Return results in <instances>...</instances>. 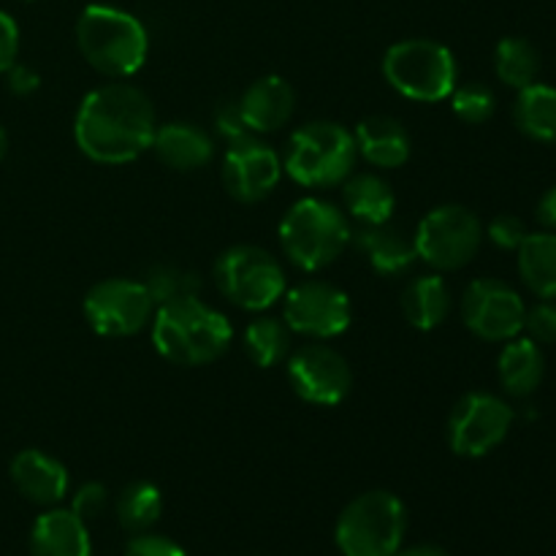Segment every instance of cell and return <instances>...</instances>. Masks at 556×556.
Masks as SVG:
<instances>
[{"label": "cell", "instance_id": "6da1fadb", "mask_svg": "<svg viewBox=\"0 0 556 556\" xmlns=\"http://www.w3.org/2000/svg\"><path fill=\"white\" fill-rule=\"evenodd\" d=\"M155 128L150 96L130 81L114 79L81 98L74 117V141L90 161L123 166L150 150Z\"/></svg>", "mask_w": 556, "mask_h": 556}, {"label": "cell", "instance_id": "7a4b0ae2", "mask_svg": "<svg viewBox=\"0 0 556 556\" xmlns=\"http://www.w3.org/2000/svg\"><path fill=\"white\" fill-rule=\"evenodd\" d=\"M157 356L177 367H204L231 348V320L201 296L177 299L155 307L150 324Z\"/></svg>", "mask_w": 556, "mask_h": 556}, {"label": "cell", "instance_id": "3957f363", "mask_svg": "<svg viewBox=\"0 0 556 556\" xmlns=\"http://www.w3.org/2000/svg\"><path fill=\"white\" fill-rule=\"evenodd\" d=\"M76 47L98 74L109 79H130L144 68L150 36L130 11L92 3L76 22Z\"/></svg>", "mask_w": 556, "mask_h": 556}, {"label": "cell", "instance_id": "277c9868", "mask_svg": "<svg viewBox=\"0 0 556 556\" xmlns=\"http://www.w3.org/2000/svg\"><path fill=\"white\" fill-rule=\"evenodd\" d=\"M282 255L302 271H320L334 264L353 239L351 220L337 204L326 199H299L282 215L280 228Z\"/></svg>", "mask_w": 556, "mask_h": 556}, {"label": "cell", "instance_id": "5b68a950", "mask_svg": "<svg viewBox=\"0 0 556 556\" xmlns=\"http://www.w3.org/2000/svg\"><path fill=\"white\" fill-rule=\"evenodd\" d=\"M358 150L353 130L318 119L293 130L282 152V172L307 190H329L356 172Z\"/></svg>", "mask_w": 556, "mask_h": 556}, {"label": "cell", "instance_id": "8992f818", "mask_svg": "<svg viewBox=\"0 0 556 556\" xmlns=\"http://www.w3.org/2000/svg\"><path fill=\"white\" fill-rule=\"evenodd\" d=\"M405 503L386 489H372L345 505L334 541L342 556H394L405 543Z\"/></svg>", "mask_w": 556, "mask_h": 556}, {"label": "cell", "instance_id": "52a82bcc", "mask_svg": "<svg viewBox=\"0 0 556 556\" xmlns=\"http://www.w3.org/2000/svg\"><path fill=\"white\" fill-rule=\"evenodd\" d=\"M383 76L407 101L438 103L454 92L459 68L445 43L432 38H405L386 49Z\"/></svg>", "mask_w": 556, "mask_h": 556}, {"label": "cell", "instance_id": "ba28073f", "mask_svg": "<svg viewBox=\"0 0 556 556\" xmlns=\"http://www.w3.org/2000/svg\"><path fill=\"white\" fill-rule=\"evenodd\" d=\"M212 280L220 296L244 313H264L288 291L280 261L255 244H233L223 250L212 266Z\"/></svg>", "mask_w": 556, "mask_h": 556}, {"label": "cell", "instance_id": "9c48e42d", "mask_svg": "<svg viewBox=\"0 0 556 556\" xmlns=\"http://www.w3.org/2000/svg\"><path fill=\"white\" fill-rule=\"evenodd\" d=\"M413 239L418 261L429 264L434 271H459L481 250L483 226L467 206L443 204L421 217Z\"/></svg>", "mask_w": 556, "mask_h": 556}, {"label": "cell", "instance_id": "30bf717a", "mask_svg": "<svg viewBox=\"0 0 556 556\" xmlns=\"http://www.w3.org/2000/svg\"><path fill=\"white\" fill-rule=\"evenodd\" d=\"M81 309H85L87 326L106 340L141 334L155 315V304H152L144 282L125 280V277H109V280L96 282L87 291Z\"/></svg>", "mask_w": 556, "mask_h": 556}, {"label": "cell", "instance_id": "8fae6325", "mask_svg": "<svg viewBox=\"0 0 556 556\" xmlns=\"http://www.w3.org/2000/svg\"><path fill=\"white\" fill-rule=\"evenodd\" d=\"M282 320L291 334L326 342L345 334L353 320V304L342 288L326 280H304L282 293Z\"/></svg>", "mask_w": 556, "mask_h": 556}, {"label": "cell", "instance_id": "7c38bea8", "mask_svg": "<svg viewBox=\"0 0 556 556\" xmlns=\"http://www.w3.org/2000/svg\"><path fill=\"white\" fill-rule=\"evenodd\" d=\"M514 427V407L489 391H470L448 416V445L462 459H481L505 443Z\"/></svg>", "mask_w": 556, "mask_h": 556}, {"label": "cell", "instance_id": "4fadbf2b", "mask_svg": "<svg viewBox=\"0 0 556 556\" xmlns=\"http://www.w3.org/2000/svg\"><path fill=\"white\" fill-rule=\"evenodd\" d=\"M286 375L293 394L315 407H337L353 389L348 358L324 342H307L286 358Z\"/></svg>", "mask_w": 556, "mask_h": 556}, {"label": "cell", "instance_id": "5bb4252c", "mask_svg": "<svg viewBox=\"0 0 556 556\" xmlns=\"http://www.w3.org/2000/svg\"><path fill=\"white\" fill-rule=\"evenodd\" d=\"M525 299L497 277L470 282L462 296V320L483 342H508L525 331Z\"/></svg>", "mask_w": 556, "mask_h": 556}, {"label": "cell", "instance_id": "9a60e30c", "mask_svg": "<svg viewBox=\"0 0 556 556\" xmlns=\"http://www.w3.org/2000/svg\"><path fill=\"white\" fill-rule=\"evenodd\" d=\"M282 177V157L258 136L231 141L223 157V188L239 204L269 199Z\"/></svg>", "mask_w": 556, "mask_h": 556}, {"label": "cell", "instance_id": "2e32d148", "mask_svg": "<svg viewBox=\"0 0 556 556\" xmlns=\"http://www.w3.org/2000/svg\"><path fill=\"white\" fill-rule=\"evenodd\" d=\"M11 481L16 492L33 505L54 508L68 494V470L52 454L38 448H25L11 459Z\"/></svg>", "mask_w": 556, "mask_h": 556}, {"label": "cell", "instance_id": "e0dca14e", "mask_svg": "<svg viewBox=\"0 0 556 556\" xmlns=\"http://www.w3.org/2000/svg\"><path fill=\"white\" fill-rule=\"evenodd\" d=\"M239 112L250 134H277L296 112V90L282 76H261L239 98Z\"/></svg>", "mask_w": 556, "mask_h": 556}, {"label": "cell", "instance_id": "ac0fdd59", "mask_svg": "<svg viewBox=\"0 0 556 556\" xmlns=\"http://www.w3.org/2000/svg\"><path fill=\"white\" fill-rule=\"evenodd\" d=\"M351 242L380 277H402L418 261L416 239L391 220L380 226H362L353 231Z\"/></svg>", "mask_w": 556, "mask_h": 556}, {"label": "cell", "instance_id": "d6986e66", "mask_svg": "<svg viewBox=\"0 0 556 556\" xmlns=\"http://www.w3.org/2000/svg\"><path fill=\"white\" fill-rule=\"evenodd\" d=\"M150 150L155 152L163 166L174 168V172H199V168L210 166V161L215 157L212 136L201 125L179 123V119L157 125Z\"/></svg>", "mask_w": 556, "mask_h": 556}, {"label": "cell", "instance_id": "ffe728a7", "mask_svg": "<svg viewBox=\"0 0 556 556\" xmlns=\"http://www.w3.org/2000/svg\"><path fill=\"white\" fill-rule=\"evenodd\" d=\"M353 139H356L358 157H364L375 168L405 166L413 150L405 125L394 117H386V114L362 119L353 130Z\"/></svg>", "mask_w": 556, "mask_h": 556}, {"label": "cell", "instance_id": "44dd1931", "mask_svg": "<svg viewBox=\"0 0 556 556\" xmlns=\"http://www.w3.org/2000/svg\"><path fill=\"white\" fill-rule=\"evenodd\" d=\"M30 556H92L87 525L65 508H49L33 521Z\"/></svg>", "mask_w": 556, "mask_h": 556}, {"label": "cell", "instance_id": "7402d4cb", "mask_svg": "<svg viewBox=\"0 0 556 556\" xmlns=\"http://www.w3.org/2000/svg\"><path fill=\"white\" fill-rule=\"evenodd\" d=\"M500 386L505 394L516 396V400H527L535 394L546 375V358H543V348L532 342L530 337H514L505 342L503 353L497 362Z\"/></svg>", "mask_w": 556, "mask_h": 556}, {"label": "cell", "instance_id": "603a6c76", "mask_svg": "<svg viewBox=\"0 0 556 556\" xmlns=\"http://www.w3.org/2000/svg\"><path fill=\"white\" fill-rule=\"evenodd\" d=\"M342 204L345 212L362 226H380L394 217V188L375 172H353L342 182Z\"/></svg>", "mask_w": 556, "mask_h": 556}, {"label": "cell", "instance_id": "cb8c5ba5", "mask_svg": "<svg viewBox=\"0 0 556 556\" xmlns=\"http://www.w3.org/2000/svg\"><path fill=\"white\" fill-rule=\"evenodd\" d=\"M402 315L407 324L418 331H434L445 324L451 313V291L448 282L440 277V271L432 275H418L407 282L402 291Z\"/></svg>", "mask_w": 556, "mask_h": 556}, {"label": "cell", "instance_id": "d4e9b609", "mask_svg": "<svg viewBox=\"0 0 556 556\" xmlns=\"http://www.w3.org/2000/svg\"><path fill=\"white\" fill-rule=\"evenodd\" d=\"M519 277L538 299H556V231L527 233L516 250Z\"/></svg>", "mask_w": 556, "mask_h": 556}, {"label": "cell", "instance_id": "484cf974", "mask_svg": "<svg viewBox=\"0 0 556 556\" xmlns=\"http://www.w3.org/2000/svg\"><path fill=\"white\" fill-rule=\"evenodd\" d=\"M514 123L527 139L556 144V87L535 81L519 90L514 103Z\"/></svg>", "mask_w": 556, "mask_h": 556}, {"label": "cell", "instance_id": "4316f807", "mask_svg": "<svg viewBox=\"0 0 556 556\" xmlns=\"http://www.w3.org/2000/svg\"><path fill=\"white\" fill-rule=\"evenodd\" d=\"M242 348L255 367L271 369L291 356V329L282 318L261 315L244 329Z\"/></svg>", "mask_w": 556, "mask_h": 556}, {"label": "cell", "instance_id": "83f0119b", "mask_svg": "<svg viewBox=\"0 0 556 556\" xmlns=\"http://www.w3.org/2000/svg\"><path fill=\"white\" fill-rule=\"evenodd\" d=\"M114 514H117L119 527H123L125 532H130V535L150 532L163 516L161 489L150 481L128 483V486L117 494Z\"/></svg>", "mask_w": 556, "mask_h": 556}, {"label": "cell", "instance_id": "f1b7e54d", "mask_svg": "<svg viewBox=\"0 0 556 556\" xmlns=\"http://www.w3.org/2000/svg\"><path fill=\"white\" fill-rule=\"evenodd\" d=\"M494 71H497V79L503 85L514 87V90H525V87L538 81L541 52H538L530 38L505 36L494 49Z\"/></svg>", "mask_w": 556, "mask_h": 556}, {"label": "cell", "instance_id": "f546056e", "mask_svg": "<svg viewBox=\"0 0 556 556\" xmlns=\"http://www.w3.org/2000/svg\"><path fill=\"white\" fill-rule=\"evenodd\" d=\"M144 288L150 293L152 304L161 307V304L177 302V299L199 296L201 293V277L195 271L182 269L177 264H157L152 266L144 275Z\"/></svg>", "mask_w": 556, "mask_h": 556}, {"label": "cell", "instance_id": "4dcf8cb0", "mask_svg": "<svg viewBox=\"0 0 556 556\" xmlns=\"http://www.w3.org/2000/svg\"><path fill=\"white\" fill-rule=\"evenodd\" d=\"M451 109L456 117L467 125H483L492 119L494 109H497V96L492 87L481 85V81H470V85H456L451 92Z\"/></svg>", "mask_w": 556, "mask_h": 556}, {"label": "cell", "instance_id": "1f68e13d", "mask_svg": "<svg viewBox=\"0 0 556 556\" xmlns=\"http://www.w3.org/2000/svg\"><path fill=\"white\" fill-rule=\"evenodd\" d=\"M525 331L538 345H556V302L541 299L525 313Z\"/></svg>", "mask_w": 556, "mask_h": 556}, {"label": "cell", "instance_id": "d6a6232c", "mask_svg": "<svg viewBox=\"0 0 556 556\" xmlns=\"http://www.w3.org/2000/svg\"><path fill=\"white\" fill-rule=\"evenodd\" d=\"M106 505H109L106 486L98 481H87L74 492V500H71L68 510L76 516V519H81L87 525V521H96L98 516L106 510Z\"/></svg>", "mask_w": 556, "mask_h": 556}, {"label": "cell", "instance_id": "836d02e7", "mask_svg": "<svg viewBox=\"0 0 556 556\" xmlns=\"http://www.w3.org/2000/svg\"><path fill=\"white\" fill-rule=\"evenodd\" d=\"M527 223L521 217L503 212V215L494 217L486 228V237L492 239V244H497L500 250H519L521 242L527 239Z\"/></svg>", "mask_w": 556, "mask_h": 556}, {"label": "cell", "instance_id": "e575fe53", "mask_svg": "<svg viewBox=\"0 0 556 556\" xmlns=\"http://www.w3.org/2000/svg\"><path fill=\"white\" fill-rule=\"evenodd\" d=\"M125 556H188L179 543H174L166 535H152V532H141L134 535V541L125 546Z\"/></svg>", "mask_w": 556, "mask_h": 556}, {"label": "cell", "instance_id": "d590c367", "mask_svg": "<svg viewBox=\"0 0 556 556\" xmlns=\"http://www.w3.org/2000/svg\"><path fill=\"white\" fill-rule=\"evenodd\" d=\"M215 130L228 141V144H231V141L244 139V136H253L250 134L248 123H244L242 112H239L237 101H226L215 109Z\"/></svg>", "mask_w": 556, "mask_h": 556}, {"label": "cell", "instance_id": "8d00e7d4", "mask_svg": "<svg viewBox=\"0 0 556 556\" xmlns=\"http://www.w3.org/2000/svg\"><path fill=\"white\" fill-rule=\"evenodd\" d=\"M16 54H20V27L14 16L0 11V74L16 63Z\"/></svg>", "mask_w": 556, "mask_h": 556}, {"label": "cell", "instance_id": "74e56055", "mask_svg": "<svg viewBox=\"0 0 556 556\" xmlns=\"http://www.w3.org/2000/svg\"><path fill=\"white\" fill-rule=\"evenodd\" d=\"M5 74H9V90L14 92V96H33V92L41 87V76L33 68H27V65L14 63Z\"/></svg>", "mask_w": 556, "mask_h": 556}, {"label": "cell", "instance_id": "f35d334b", "mask_svg": "<svg viewBox=\"0 0 556 556\" xmlns=\"http://www.w3.org/2000/svg\"><path fill=\"white\" fill-rule=\"evenodd\" d=\"M538 220L546 231H556V185L548 188L538 201Z\"/></svg>", "mask_w": 556, "mask_h": 556}, {"label": "cell", "instance_id": "ab89813d", "mask_svg": "<svg viewBox=\"0 0 556 556\" xmlns=\"http://www.w3.org/2000/svg\"><path fill=\"white\" fill-rule=\"evenodd\" d=\"M394 556H451L445 548L440 546H429V543H421V546H407L400 548Z\"/></svg>", "mask_w": 556, "mask_h": 556}, {"label": "cell", "instance_id": "60d3db41", "mask_svg": "<svg viewBox=\"0 0 556 556\" xmlns=\"http://www.w3.org/2000/svg\"><path fill=\"white\" fill-rule=\"evenodd\" d=\"M5 152H9V136H5L3 125H0V163H3Z\"/></svg>", "mask_w": 556, "mask_h": 556}]
</instances>
